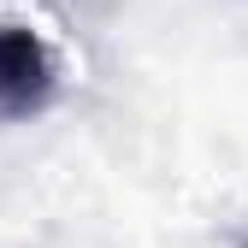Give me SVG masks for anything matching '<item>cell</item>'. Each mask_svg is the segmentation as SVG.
<instances>
[{"instance_id": "cell-1", "label": "cell", "mask_w": 248, "mask_h": 248, "mask_svg": "<svg viewBox=\"0 0 248 248\" xmlns=\"http://www.w3.org/2000/svg\"><path fill=\"white\" fill-rule=\"evenodd\" d=\"M53 95V59L24 24H0V112H36Z\"/></svg>"}]
</instances>
